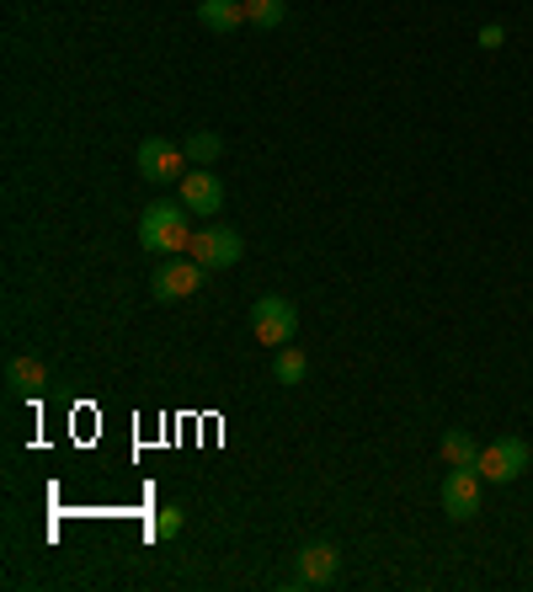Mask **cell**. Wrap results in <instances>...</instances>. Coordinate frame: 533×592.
Segmentation results:
<instances>
[{"instance_id": "cell-15", "label": "cell", "mask_w": 533, "mask_h": 592, "mask_svg": "<svg viewBox=\"0 0 533 592\" xmlns=\"http://www.w3.org/2000/svg\"><path fill=\"white\" fill-rule=\"evenodd\" d=\"M443 459L448 465H474V459H480V444H474L464 427H448L443 433Z\"/></svg>"}, {"instance_id": "cell-8", "label": "cell", "mask_w": 533, "mask_h": 592, "mask_svg": "<svg viewBox=\"0 0 533 592\" xmlns=\"http://www.w3.org/2000/svg\"><path fill=\"white\" fill-rule=\"evenodd\" d=\"M336 571H342V550L315 539V544H304L294 555V588H331Z\"/></svg>"}, {"instance_id": "cell-16", "label": "cell", "mask_w": 533, "mask_h": 592, "mask_svg": "<svg viewBox=\"0 0 533 592\" xmlns=\"http://www.w3.org/2000/svg\"><path fill=\"white\" fill-rule=\"evenodd\" d=\"M181 523H187V512H181V507H160V512H155V523H149V533H155V539H177Z\"/></svg>"}, {"instance_id": "cell-7", "label": "cell", "mask_w": 533, "mask_h": 592, "mask_svg": "<svg viewBox=\"0 0 533 592\" xmlns=\"http://www.w3.org/2000/svg\"><path fill=\"white\" fill-rule=\"evenodd\" d=\"M480 470L474 465H448L443 475V512L453 518V523H470L474 512H480Z\"/></svg>"}, {"instance_id": "cell-9", "label": "cell", "mask_w": 533, "mask_h": 592, "mask_svg": "<svg viewBox=\"0 0 533 592\" xmlns=\"http://www.w3.org/2000/svg\"><path fill=\"white\" fill-rule=\"evenodd\" d=\"M177 198L192 208V214H219V208H224V187H219V177H213L208 166H192V172L177 181Z\"/></svg>"}, {"instance_id": "cell-12", "label": "cell", "mask_w": 533, "mask_h": 592, "mask_svg": "<svg viewBox=\"0 0 533 592\" xmlns=\"http://www.w3.org/2000/svg\"><path fill=\"white\" fill-rule=\"evenodd\" d=\"M240 6H245V28L272 32L289 22V0H240Z\"/></svg>"}, {"instance_id": "cell-4", "label": "cell", "mask_w": 533, "mask_h": 592, "mask_svg": "<svg viewBox=\"0 0 533 592\" xmlns=\"http://www.w3.org/2000/svg\"><path fill=\"white\" fill-rule=\"evenodd\" d=\"M187 257L203 262L208 272H219V267H236L240 257H245V240H240L236 225H203V230H192Z\"/></svg>"}, {"instance_id": "cell-17", "label": "cell", "mask_w": 533, "mask_h": 592, "mask_svg": "<svg viewBox=\"0 0 533 592\" xmlns=\"http://www.w3.org/2000/svg\"><path fill=\"white\" fill-rule=\"evenodd\" d=\"M474 43H480V49H491V54H497V49H502V43H506V28H497V22H485V28H480V38H474Z\"/></svg>"}, {"instance_id": "cell-10", "label": "cell", "mask_w": 533, "mask_h": 592, "mask_svg": "<svg viewBox=\"0 0 533 592\" xmlns=\"http://www.w3.org/2000/svg\"><path fill=\"white\" fill-rule=\"evenodd\" d=\"M6 385L17 390V395H38V390L49 385V363H43V357H11V363H6Z\"/></svg>"}, {"instance_id": "cell-14", "label": "cell", "mask_w": 533, "mask_h": 592, "mask_svg": "<svg viewBox=\"0 0 533 592\" xmlns=\"http://www.w3.org/2000/svg\"><path fill=\"white\" fill-rule=\"evenodd\" d=\"M272 374H278V385H304V374H310V357H304L294 342H289V347H278V357H272Z\"/></svg>"}, {"instance_id": "cell-3", "label": "cell", "mask_w": 533, "mask_h": 592, "mask_svg": "<svg viewBox=\"0 0 533 592\" xmlns=\"http://www.w3.org/2000/svg\"><path fill=\"white\" fill-rule=\"evenodd\" d=\"M529 459H533V448L529 438H497V444H485L480 448V459H474V470H480V480H491V486H512L518 475L529 470Z\"/></svg>"}, {"instance_id": "cell-13", "label": "cell", "mask_w": 533, "mask_h": 592, "mask_svg": "<svg viewBox=\"0 0 533 592\" xmlns=\"http://www.w3.org/2000/svg\"><path fill=\"white\" fill-rule=\"evenodd\" d=\"M181 149H187V160H192V166H213V160L224 155V139H219L213 128H192V134L181 139Z\"/></svg>"}, {"instance_id": "cell-6", "label": "cell", "mask_w": 533, "mask_h": 592, "mask_svg": "<svg viewBox=\"0 0 533 592\" xmlns=\"http://www.w3.org/2000/svg\"><path fill=\"white\" fill-rule=\"evenodd\" d=\"M134 166H139V177L155 181V187H171V181H181L187 172H192V160H187V149L171 145V139H145L139 145V155H134Z\"/></svg>"}, {"instance_id": "cell-5", "label": "cell", "mask_w": 533, "mask_h": 592, "mask_svg": "<svg viewBox=\"0 0 533 592\" xmlns=\"http://www.w3.org/2000/svg\"><path fill=\"white\" fill-rule=\"evenodd\" d=\"M203 262H192L187 251L181 257H166V262L155 267V278H149V294L160 299V304H177V299H192L203 289Z\"/></svg>"}, {"instance_id": "cell-11", "label": "cell", "mask_w": 533, "mask_h": 592, "mask_svg": "<svg viewBox=\"0 0 533 592\" xmlns=\"http://www.w3.org/2000/svg\"><path fill=\"white\" fill-rule=\"evenodd\" d=\"M198 22L208 32H240L245 28V6L240 0H198Z\"/></svg>"}, {"instance_id": "cell-1", "label": "cell", "mask_w": 533, "mask_h": 592, "mask_svg": "<svg viewBox=\"0 0 533 592\" xmlns=\"http://www.w3.org/2000/svg\"><path fill=\"white\" fill-rule=\"evenodd\" d=\"M139 246L149 257H181L192 246V208L181 198H155L139 214Z\"/></svg>"}, {"instance_id": "cell-2", "label": "cell", "mask_w": 533, "mask_h": 592, "mask_svg": "<svg viewBox=\"0 0 533 592\" xmlns=\"http://www.w3.org/2000/svg\"><path fill=\"white\" fill-rule=\"evenodd\" d=\"M251 331H257V342L262 347H289L294 342V331H299V310H294V299H283V294H262L257 304H251Z\"/></svg>"}]
</instances>
